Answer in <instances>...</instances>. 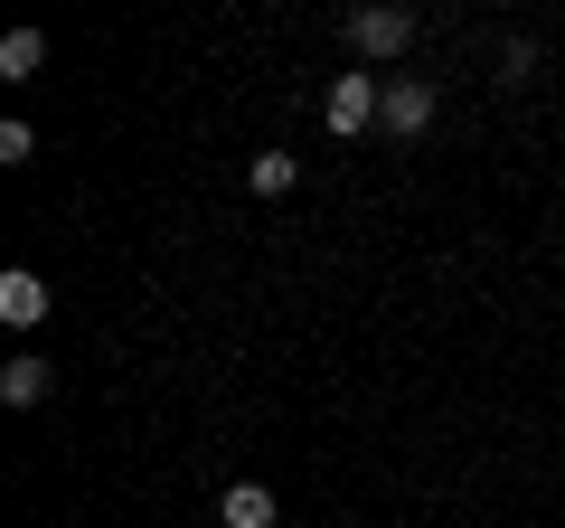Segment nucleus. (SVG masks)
<instances>
[{
	"mask_svg": "<svg viewBox=\"0 0 565 528\" xmlns=\"http://www.w3.org/2000/svg\"><path fill=\"white\" fill-rule=\"evenodd\" d=\"M217 519H226V528H274V490H264V482H236V490L217 500Z\"/></svg>",
	"mask_w": 565,
	"mask_h": 528,
	"instance_id": "obj_5",
	"label": "nucleus"
},
{
	"mask_svg": "<svg viewBox=\"0 0 565 528\" xmlns=\"http://www.w3.org/2000/svg\"><path fill=\"white\" fill-rule=\"evenodd\" d=\"M245 180H255V199H282V189L302 180V161H292V151H255V170H245Z\"/></svg>",
	"mask_w": 565,
	"mask_h": 528,
	"instance_id": "obj_7",
	"label": "nucleus"
},
{
	"mask_svg": "<svg viewBox=\"0 0 565 528\" xmlns=\"http://www.w3.org/2000/svg\"><path fill=\"white\" fill-rule=\"evenodd\" d=\"M321 114H330V133H340V142H359L367 123L386 114V85H377V76H340V85H330V104H321Z\"/></svg>",
	"mask_w": 565,
	"mask_h": 528,
	"instance_id": "obj_1",
	"label": "nucleus"
},
{
	"mask_svg": "<svg viewBox=\"0 0 565 528\" xmlns=\"http://www.w3.org/2000/svg\"><path fill=\"white\" fill-rule=\"evenodd\" d=\"M349 47H359V57H396L405 39H415V10H349Z\"/></svg>",
	"mask_w": 565,
	"mask_h": 528,
	"instance_id": "obj_2",
	"label": "nucleus"
},
{
	"mask_svg": "<svg viewBox=\"0 0 565 528\" xmlns=\"http://www.w3.org/2000/svg\"><path fill=\"white\" fill-rule=\"evenodd\" d=\"M0 321H10V330H39L47 321V284H39V274H0Z\"/></svg>",
	"mask_w": 565,
	"mask_h": 528,
	"instance_id": "obj_3",
	"label": "nucleus"
},
{
	"mask_svg": "<svg viewBox=\"0 0 565 528\" xmlns=\"http://www.w3.org/2000/svg\"><path fill=\"white\" fill-rule=\"evenodd\" d=\"M386 133H424V123H434V85H415V76H405V85H386Z\"/></svg>",
	"mask_w": 565,
	"mask_h": 528,
	"instance_id": "obj_4",
	"label": "nucleus"
},
{
	"mask_svg": "<svg viewBox=\"0 0 565 528\" xmlns=\"http://www.w3.org/2000/svg\"><path fill=\"white\" fill-rule=\"evenodd\" d=\"M47 378H57L47 359H10V368H0V397H10V406H39V397H47Z\"/></svg>",
	"mask_w": 565,
	"mask_h": 528,
	"instance_id": "obj_6",
	"label": "nucleus"
},
{
	"mask_svg": "<svg viewBox=\"0 0 565 528\" xmlns=\"http://www.w3.org/2000/svg\"><path fill=\"white\" fill-rule=\"evenodd\" d=\"M527 66H537V47H527V39H509V47H500V76H509V85H527Z\"/></svg>",
	"mask_w": 565,
	"mask_h": 528,
	"instance_id": "obj_9",
	"label": "nucleus"
},
{
	"mask_svg": "<svg viewBox=\"0 0 565 528\" xmlns=\"http://www.w3.org/2000/svg\"><path fill=\"white\" fill-rule=\"evenodd\" d=\"M39 57H47L39 29H10V39H0V76H39Z\"/></svg>",
	"mask_w": 565,
	"mask_h": 528,
	"instance_id": "obj_8",
	"label": "nucleus"
}]
</instances>
